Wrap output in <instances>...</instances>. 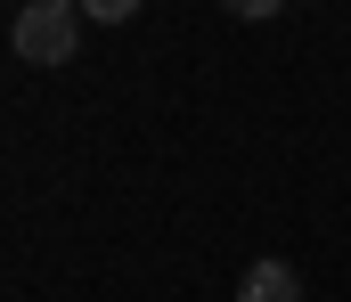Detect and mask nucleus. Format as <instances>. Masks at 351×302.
<instances>
[{
	"label": "nucleus",
	"instance_id": "nucleus-1",
	"mask_svg": "<svg viewBox=\"0 0 351 302\" xmlns=\"http://www.w3.org/2000/svg\"><path fill=\"white\" fill-rule=\"evenodd\" d=\"M82 0H33V8H16V25H8V49L25 58V66H66L74 49H82Z\"/></svg>",
	"mask_w": 351,
	"mask_h": 302
},
{
	"label": "nucleus",
	"instance_id": "nucleus-2",
	"mask_svg": "<svg viewBox=\"0 0 351 302\" xmlns=\"http://www.w3.org/2000/svg\"><path fill=\"white\" fill-rule=\"evenodd\" d=\"M237 302H302V278H294L286 262H254L245 286H237Z\"/></svg>",
	"mask_w": 351,
	"mask_h": 302
},
{
	"label": "nucleus",
	"instance_id": "nucleus-3",
	"mask_svg": "<svg viewBox=\"0 0 351 302\" xmlns=\"http://www.w3.org/2000/svg\"><path fill=\"white\" fill-rule=\"evenodd\" d=\"M131 8H139V0H82V16H90V25H123Z\"/></svg>",
	"mask_w": 351,
	"mask_h": 302
},
{
	"label": "nucleus",
	"instance_id": "nucleus-4",
	"mask_svg": "<svg viewBox=\"0 0 351 302\" xmlns=\"http://www.w3.org/2000/svg\"><path fill=\"white\" fill-rule=\"evenodd\" d=\"M286 0H229V16H245V25H262V16H278Z\"/></svg>",
	"mask_w": 351,
	"mask_h": 302
}]
</instances>
